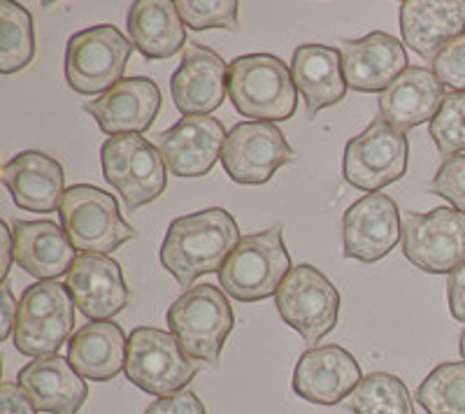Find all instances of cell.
<instances>
[{
	"label": "cell",
	"instance_id": "cell-14",
	"mask_svg": "<svg viewBox=\"0 0 465 414\" xmlns=\"http://www.w3.org/2000/svg\"><path fill=\"white\" fill-rule=\"evenodd\" d=\"M402 238V219L398 205L386 193H368L349 207L342 219V242L347 259H384Z\"/></svg>",
	"mask_w": 465,
	"mask_h": 414
},
{
	"label": "cell",
	"instance_id": "cell-28",
	"mask_svg": "<svg viewBox=\"0 0 465 414\" xmlns=\"http://www.w3.org/2000/svg\"><path fill=\"white\" fill-rule=\"evenodd\" d=\"M131 44L144 59H170L186 43V26L170 0H138L128 10Z\"/></svg>",
	"mask_w": 465,
	"mask_h": 414
},
{
	"label": "cell",
	"instance_id": "cell-7",
	"mask_svg": "<svg viewBox=\"0 0 465 414\" xmlns=\"http://www.w3.org/2000/svg\"><path fill=\"white\" fill-rule=\"evenodd\" d=\"M58 217L74 250L84 254H110L138 238V231L119 214L114 196L89 184L70 186L58 207Z\"/></svg>",
	"mask_w": 465,
	"mask_h": 414
},
{
	"label": "cell",
	"instance_id": "cell-29",
	"mask_svg": "<svg viewBox=\"0 0 465 414\" xmlns=\"http://www.w3.org/2000/svg\"><path fill=\"white\" fill-rule=\"evenodd\" d=\"M35 56L33 16L12 0H0V73L12 74L26 68Z\"/></svg>",
	"mask_w": 465,
	"mask_h": 414
},
{
	"label": "cell",
	"instance_id": "cell-11",
	"mask_svg": "<svg viewBox=\"0 0 465 414\" xmlns=\"http://www.w3.org/2000/svg\"><path fill=\"white\" fill-rule=\"evenodd\" d=\"M402 251L419 271L444 275L465 263V214L454 207L402 217Z\"/></svg>",
	"mask_w": 465,
	"mask_h": 414
},
{
	"label": "cell",
	"instance_id": "cell-34",
	"mask_svg": "<svg viewBox=\"0 0 465 414\" xmlns=\"http://www.w3.org/2000/svg\"><path fill=\"white\" fill-rule=\"evenodd\" d=\"M429 189L430 193L444 198L454 205V210L465 214V154L444 159Z\"/></svg>",
	"mask_w": 465,
	"mask_h": 414
},
{
	"label": "cell",
	"instance_id": "cell-13",
	"mask_svg": "<svg viewBox=\"0 0 465 414\" xmlns=\"http://www.w3.org/2000/svg\"><path fill=\"white\" fill-rule=\"evenodd\" d=\"M296 152L277 123L242 122L228 133L222 152L226 175L238 184H265L282 165L293 163Z\"/></svg>",
	"mask_w": 465,
	"mask_h": 414
},
{
	"label": "cell",
	"instance_id": "cell-40",
	"mask_svg": "<svg viewBox=\"0 0 465 414\" xmlns=\"http://www.w3.org/2000/svg\"><path fill=\"white\" fill-rule=\"evenodd\" d=\"M0 235H3V250H0L3 251V266H0V277L5 281L12 266V259H15V233H12L10 226H7L5 222L0 223Z\"/></svg>",
	"mask_w": 465,
	"mask_h": 414
},
{
	"label": "cell",
	"instance_id": "cell-9",
	"mask_svg": "<svg viewBox=\"0 0 465 414\" xmlns=\"http://www.w3.org/2000/svg\"><path fill=\"white\" fill-rule=\"evenodd\" d=\"M277 312L284 324L298 330L307 345H317L338 324L340 293L314 266L291 268L277 291Z\"/></svg>",
	"mask_w": 465,
	"mask_h": 414
},
{
	"label": "cell",
	"instance_id": "cell-3",
	"mask_svg": "<svg viewBox=\"0 0 465 414\" xmlns=\"http://www.w3.org/2000/svg\"><path fill=\"white\" fill-rule=\"evenodd\" d=\"M165 319L182 351L203 366H217L223 342L235 324L226 291L214 284L186 289L170 305Z\"/></svg>",
	"mask_w": 465,
	"mask_h": 414
},
{
	"label": "cell",
	"instance_id": "cell-41",
	"mask_svg": "<svg viewBox=\"0 0 465 414\" xmlns=\"http://www.w3.org/2000/svg\"><path fill=\"white\" fill-rule=\"evenodd\" d=\"M460 356H463V361H465V330L463 335H460Z\"/></svg>",
	"mask_w": 465,
	"mask_h": 414
},
{
	"label": "cell",
	"instance_id": "cell-36",
	"mask_svg": "<svg viewBox=\"0 0 465 414\" xmlns=\"http://www.w3.org/2000/svg\"><path fill=\"white\" fill-rule=\"evenodd\" d=\"M144 414H207V409L196 393L184 389V391L173 393L168 399L153 400V403L144 409Z\"/></svg>",
	"mask_w": 465,
	"mask_h": 414
},
{
	"label": "cell",
	"instance_id": "cell-38",
	"mask_svg": "<svg viewBox=\"0 0 465 414\" xmlns=\"http://www.w3.org/2000/svg\"><path fill=\"white\" fill-rule=\"evenodd\" d=\"M447 298H450L451 317L460 324H465V263L450 272V281H447Z\"/></svg>",
	"mask_w": 465,
	"mask_h": 414
},
{
	"label": "cell",
	"instance_id": "cell-39",
	"mask_svg": "<svg viewBox=\"0 0 465 414\" xmlns=\"http://www.w3.org/2000/svg\"><path fill=\"white\" fill-rule=\"evenodd\" d=\"M0 291H3V305H0V310H3V324H0V340H7L12 333H15V324H16V314H19V305H16L15 296H12V289L7 281H3V287H0Z\"/></svg>",
	"mask_w": 465,
	"mask_h": 414
},
{
	"label": "cell",
	"instance_id": "cell-21",
	"mask_svg": "<svg viewBox=\"0 0 465 414\" xmlns=\"http://www.w3.org/2000/svg\"><path fill=\"white\" fill-rule=\"evenodd\" d=\"M401 33L421 59H435L465 33V0H405L401 3Z\"/></svg>",
	"mask_w": 465,
	"mask_h": 414
},
{
	"label": "cell",
	"instance_id": "cell-31",
	"mask_svg": "<svg viewBox=\"0 0 465 414\" xmlns=\"http://www.w3.org/2000/svg\"><path fill=\"white\" fill-rule=\"evenodd\" d=\"M417 403L429 414H465V361L430 370L417 389Z\"/></svg>",
	"mask_w": 465,
	"mask_h": 414
},
{
	"label": "cell",
	"instance_id": "cell-1",
	"mask_svg": "<svg viewBox=\"0 0 465 414\" xmlns=\"http://www.w3.org/2000/svg\"><path fill=\"white\" fill-rule=\"evenodd\" d=\"M238 223L223 207H207L170 223L161 244V263L180 287H191L207 272H219L238 247Z\"/></svg>",
	"mask_w": 465,
	"mask_h": 414
},
{
	"label": "cell",
	"instance_id": "cell-27",
	"mask_svg": "<svg viewBox=\"0 0 465 414\" xmlns=\"http://www.w3.org/2000/svg\"><path fill=\"white\" fill-rule=\"evenodd\" d=\"M126 335L112 319L82 326L68 342V361L91 382L114 380L126 368Z\"/></svg>",
	"mask_w": 465,
	"mask_h": 414
},
{
	"label": "cell",
	"instance_id": "cell-30",
	"mask_svg": "<svg viewBox=\"0 0 465 414\" xmlns=\"http://www.w3.org/2000/svg\"><path fill=\"white\" fill-rule=\"evenodd\" d=\"M347 405L354 414H414L405 382L389 372H372L361 380Z\"/></svg>",
	"mask_w": 465,
	"mask_h": 414
},
{
	"label": "cell",
	"instance_id": "cell-18",
	"mask_svg": "<svg viewBox=\"0 0 465 414\" xmlns=\"http://www.w3.org/2000/svg\"><path fill=\"white\" fill-rule=\"evenodd\" d=\"M361 366L344 347L326 345L310 350L298 359L293 370V391L307 403L338 405L361 384Z\"/></svg>",
	"mask_w": 465,
	"mask_h": 414
},
{
	"label": "cell",
	"instance_id": "cell-6",
	"mask_svg": "<svg viewBox=\"0 0 465 414\" xmlns=\"http://www.w3.org/2000/svg\"><path fill=\"white\" fill-rule=\"evenodd\" d=\"M74 329V298L68 284L56 280L37 281L24 291L15 324L19 354L43 359L58 354Z\"/></svg>",
	"mask_w": 465,
	"mask_h": 414
},
{
	"label": "cell",
	"instance_id": "cell-16",
	"mask_svg": "<svg viewBox=\"0 0 465 414\" xmlns=\"http://www.w3.org/2000/svg\"><path fill=\"white\" fill-rule=\"evenodd\" d=\"M170 91L184 117H207L228 96V65L217 52L189 43L170 80Z\"/></svg>",
	"mask_w": 465,
	"mask_h": 414
},
{
	"label": "cell",
	"instance_id": "cell-33",
	"mask_svg": "<svg viewBox=\"0 0 465 414\" xmlns=\"http://www.w3.org/2000/svg\"><path fill=\"white\" fill-rule=\"evenodd\" d=\"M177 12H180L184 26L191 31H212V28H223V31H238V0H177Z\"/></svg>",
	"mask_w": 465,
	"mask_h": 414
},
{
	"label": "cell",
	"instance_id": "cell-4",
	"mask_svg": "<svg viewBox=\"0 0 465 414\" xmlns=\"http://www.w3.org/2000/svg\"><path fill=\"white\" fill-rule=\"evenodd\" d=\"M289 272L291 256L284 247L282 226H270L240 240L219 271V281L223 291L240 303H256L277 296Z\"/></svg>",
	"mask_w": 465,
	"mask_h": 414
},
{
	"label": "cell",
	"instance_id": "cell-26",
	"mask_svg": "<svg viewBox=\"0 0 465 414\" xmlns=\"http://www.w3.org/2000/svg\"><path fill=\"white\" fill-rule=\"evenodd\" d=\"M15 261L19 268L37 280L49 281L68 275L77 261L74 247L65 235L64 226L47 222H16L15 223Z\"/></svg>",
	"mask_w": 465,
	"mask_h": 414
},
{
	"label": "cell",
	"instance_id": "cell-20",
	"mask_svg": "<svg viewBox=\"0 0 465 414\" xmlns=\"http://www.w3.org/2000/svg\"><path fill=\"white\" fill-rule=\"evenodd\" d=\"M84 110L105 135H140L159 114L161 91L149 77H128L98 101L86 103Z\"/></svg>",
	"mask_w": 465,
	"mask_h": 414
},
{
	"label": "cell",
	"instance_id": "cell-24",
	"mask_svg": "<svg viewBox=\"0 0 465 414\" xmlns=\"http://www.w3.org/2000/svg\"><path fill=\"white\" fill-rule=\"evenodd\" d=\"M3 184L16 207L26 212H54L64 201V165L43 152H22L3 168Z\"/></svg>",
	"mask_w": 465,
	"mask_h": 414
},
{
	"label": "cell",
	"instance_id": "cell-23",
	"mask_svg": "<svg viewBox=\"0 0 465 414\" xmlns=\"http://www.w3.org/2000/svg\"><path fill=\"white\" fill-rule=\"evenodd\" d=\"M444 86L433 70L412 65L380 96V119L401 133L433 122L442 107Z\"/></svg>",
	"mask_w": 465,
	"mask_h": 414
},
{
	"label": "cell",
	"instance_id": "cell-19",
	"mask_svg": "<svg viewBox=\"0 0 465 414\" xmlns=\"http://www.w3.org/2000/svg\"><path fill=\"white\" fill-rule=\"evenodd\" d=\"M340 54L347 86L365 94H384L407 70L405 44L384 31H372L361 40H342Z\"/></svg>",
	"mask_w": 465,
	"mask_h": 414
},
{
	"label": "cell",
	"instance_id": "cell-8",
	"mask_svg": "<svg viewBox=\"0 0 465 414\" xmlns=\"http://www.w3.org/2000/svg\"><path fill=\"white\" fill-rule=\"evenodd\" d=\"M133 44L110 24L74 33L65 49V80L84 96L107 94L122 82Z\"/></svg>",
	"mask_w": 465,
	"mask_h": 414
},
{
	"label": "cell",
	"instance_id": "cell-35",
	"mask_svg": "<svg viewBox=\"0 0 465 414\" xmlns=\"http://www.w3.org/2000/svg\"><path fill=\"white\" fill-rule=\"evenodd\" d=\"M433 73L444 89L465 91V33L435 56Z\"/></svg>",
	"mask_w": 465,
	"mask_h": 414
},
{
	"label": "cell",
	"instance_id": "cell-17",
	"mask_svg": "<svg viewBox=\"0 0 465 414\" xmlns=\"http://www.w3.org/2000/svg\"><path fill=\"white\" fill-rule=\"evenodd\" d=\"M74 305L91 321H107L131 301L122 266L105 254H82L65 275Z\"/></svg>",
	"mask_w": 465,
	"mask_h": 414
},
{
	"label": "cell",
	"instance_id": "cell-12",
	"mask_svg": "<svg viewBox=\"0 0 465 414\" xmlns=\"http://www.w3.org/2000/svg\"><path fill=\"white\" fill-rule=\"evenodd\" d=\"M407 154L410 147L405 133L389 126L384 119H375L344 147V180L361 192L377 193L405 175Z\"/></svg>",
	"mask_w": 465,
	"mask_h": 414
},
{
	"label": "cell",
	"instance_id": "cell-22",
	"mask_svg": "<svg viewBox=\"0 0 465 414\" xmlns=\"http://www.w3.org/2000/svg\"><path fill=\"white\" fill-rule=\"evenodd\" d=\"M19 387L37 412L47 414H77L89 399V387L84 378L74 370L65 356H43L19 370Z\"/></svg>",
	"mask_w": 465,
	"mask_h": 414
},
{
	"label": "cell",
	"instance_id": "cell-37",
	"mask_svg": "<svg viewBox=\"0 0 465 414\" xmlns=\"http://www.w3.org/2000/svg\"><path fill=\"white\" fill-rule=\"evenodd\" d=\"M0 414H37V408L19 384L5 382L0 387Z\"/></svg>",
	"mask_w": 465,
	"mask_h": 414
},
{
	"label": "cell",
	"instance_id": "cell-2",
	"mask_svg": "<svg viewBox=\"0 0 465 414\" xmlns=\"http://www.w3.org/2000/svg\"><path fill=\"white\" fill-rule=\"evenodd\" d=\"M228 98L232 107L256 122H286L298 107L291 68L272 54H247L228 64Z\"/></svg>",
	"mask_w": 465,
	"mask_h": 414
},
{
	"label": "cell",
	"instance_id": "cell-25",
	"mask_svg": "<svg viewBox=\"0 0 465 414\" xmlns=\"http://www.w3.org/2000/svg\"><path fill=\"white\" fill-rule=\"evenodd\" d=\"M291 74L307 107V117L335 105L347 94L342 54L326 44H301L291 59Z\"/></svg>",
	"mask_w": 465,
	"mask_h": 414
},
{
	"label": "cell",
	"instance_id": "cell-32",
	"mask_svg": "<svg viewBox=\"0 0 465 414\" xmlns=\"http://www.w3.org/2000/svg\"><path fill=\"white\" fill-rule=\"evenodd\" d=\"M430 138L442 156L465 152V91H451L430 122Z\"/></svg>",
	"mask_w": 465,
	"mask_h": 414
},
{
	"label": "cell",
	"instance_id": "cell-15",
	"mask_svg": "<svg viewBox=\"0 0 465 414\" xmlns=\"http://www.w3.org/2000/svg\"><path fill=\"white\" fill-rule=\"evenodd\" d=\"M226 131L212 117H184L156 135V149L174 177H203L222 159Z\"/></svg>",
	"mask_w": 465,
	"mask_h": 414
},
{
	"label": "cell",
	"instance_id": "cell-10",
	"mask_svg": "<svg viewBox=\"0 0 465 414\" xmlns=\"http://www.w3.org/2000/svg\"><path fill=\"white\" fill-rule=\"evenodd\" d=\"M103 175L131 212L165 192V161L143 135H114L101 149Z\"/></svg>",
	"mask_w": 465,
	"mask_h": 414
},
{
	"label": "cell",
	"instance_id": "cell-5",
	"mask_svg": "<svg viewBox=\"0 0 465 414\" xmlns=\"http://www.w3.org/2000/svg\"><path fill=\"white\" fill-rule=\"evenodd\" d=\"M201 368L203 363L189 359L168 330L140 326L128 338L126 378L156 399L184 391Z\"/></svg>",
	"mask_w": 465,
	"mask_h": 414
}]
</instances>
